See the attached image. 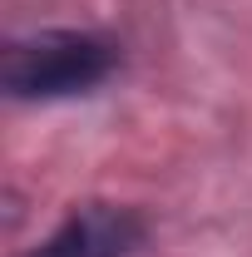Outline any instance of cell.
<instances>
[{
  "label": "cell",
  "mask_w": 252,
  "mask_h": 257,
  "mask_svg": "<svg viewBox=\"0 0 252 257\" xmlns=\"http://www.w3.org/2000/svg\"><path fill=\"white\" fill-rule=\"evenodd\" d=\"M119 69L114 40L89 30H40L30 40L5 45L0 89L10 99H69L99 89Z\"/></svg>",
  "instance_id": "cell-1"
},
{
  "label": "cell",
  "mask_w": 252,
  "mask_h": 257,
  "mask_svg": "<svg viewBox=\"0 0 252 257\" xmlns=\"http://www.w3.org/2000/svg\"><path fill=\"white\" fill-rule=\"evenodd\" d=\"M149 237V223L119 208V203H84L79 213H69L35 252L25 257H129Z\"/></svg>",
  "instance_id": "cell-2"
}]
</instances>
